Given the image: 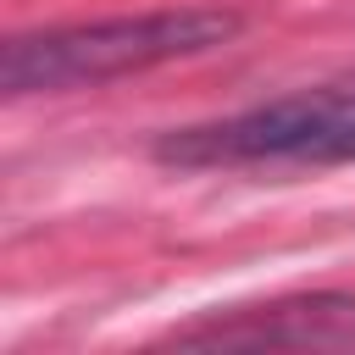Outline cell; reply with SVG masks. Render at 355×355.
<instances>
[{
    "label": "cell",
    "instance_id": "1",
    "mask_svg": "<svg viewBox=\"0 0 355 355\" xmlns=\"http://www.w3.org/2000/svg\"><path fill=\"white\" fill-rule=\"evenodd\" d=\"M239 11L216 6H178V11H139V17H105V22H72V28H39L6 39L0 83L6 94H55V89H94L161 61L205 55L239 33Z\"/></svg>",
    "mask_w": 355,
    "mask_h": 355
},
{
    "label": "cell",
    "instance_id": "2",
    "mask_svg": "<svg viewBox=\"0 0 355 355\" xmlns=\"http://www.w3.org/2000/svg\"><path fill=\"white\" fill-rule=\"evenodd\" d=\"M166 166H327L355 161V89L283 94L155 139Z\"/></svg>",
    "mask_w": 355,
    "mask_h": 355
},
{
    "label": "cell",
    "instance_id": "3",
    "mask_svg": "<svg viewBox=\"0 0 355 355\" xmlns=\"http://www.w3.org/2000/svg\"><path fill=\"white\" fill-rule=\"evenodd\" d=\"M178 344H355V294H300L255 311H233L227 322L183 327Z\"/></svg>",
    "mask_w": 355,
    "mask_h": 355
}]
</instances>
